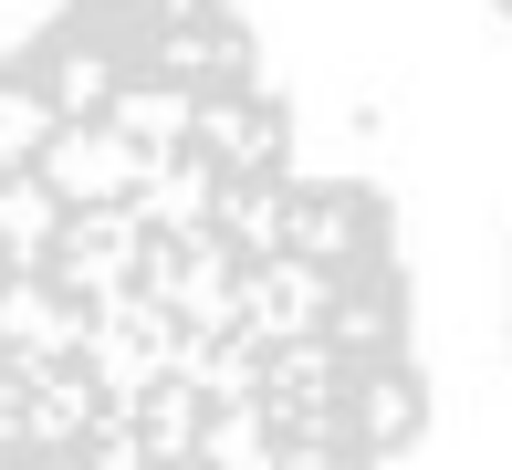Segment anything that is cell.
Listing matches in <instances>:
<instances>
[{"label": "cell", "mask_w": 512, "mask_h": 470, "mask_svg": "<svg viewBox=\"0 0 512 470\" xmlns=\"http://www.w3.org/2000/svg\"><path fill=\"white\" fill-rule=\"evenodd\" d=\"M398 209L230 0L0 21V470H408Z\"/></svg>", "instance_id": "6da1fadb"}, {"label": "cell", "mask_w": 512, "mask_h": 470, "mask_svg": "<svg viewBox=\"0 0 512 470\" xmlns=\"http://www.w3.org/2000/svg\"><path fill=\"white\" fill-rule=\"evenodd\" d=\"M492 11H502V21H512V0H492Z\"/></svg>", "instance_id": "7a4b0ae2"}]
</instances>
